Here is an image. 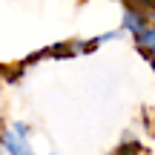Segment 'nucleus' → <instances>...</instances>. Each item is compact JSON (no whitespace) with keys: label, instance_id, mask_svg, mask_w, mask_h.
Returning <instances> with one entry per match:
<instances>
[{"label":"nucleus","instance_id":"f257e3e1","mask_svg":"<svg viewBox=\"0 0 155 155\" xmlns=\"http://www.w3.org/2000/svg\"><path fill=\"white\" fill-rule=\"evenodd\" d=\"M118 29L124 32V38L132 40L135 52H138L150 66H155V9L124 3Z\"/></svg>","mask_w":155,"mask_h":155},{"label":"nucleus","instance_id":"f03ea898","mask_svg":"<svg viewBox=\"0 0 155 155\" xmlns=\"http://www.w3.org/2000/svg\"><path fill=\"white\" fill-rule=\"evenodd\" d=\"M0 152L3 155H38V132L23 118L0 121Z\"/></svg>","mask_w":155,"mask_h":155},{"label":"nucleus","instance_id":"7ed1b4c3","mask_svg":"<svg viewBox=\"0 0 155 155\" xmlns=\"http://www.w3.org/2000/svg\"><path fill=\"white\" fill-rule=\"evenodd\" d=\"M118 155H155V150L152 147H129V150H124Z\"/></svg>","mask_w":155,"mask_h":155},{"label":"nucleus","instance_id":"20e7f679","mask_svg":"<svg viewBox=\"0 0 155 155\" xmlns=\"http://www.w3.org/2000/svg\"><path fill=\"white\" fill-rule=\"evenodd\" d=\"M124 3H135V6H144V9H155V0H124Z\"/></svg>","mask_w":155,"mask_h":155},{"label":"nucleus","instance_id":"39448f33","mask_svg":"<svg viewBox=\"0 0 155 155\" xmlns=\"http://www.w3.org/2000/svg\"><path fill=\"white\" fill-rule=\"evenodd\" d=\"M43 155H61V152H43Z\"/></svg>","mask_w":155,"mask_h":155},{"label":"nucleus","instance_id":"423d86ee","mask_svg":"<svg viewBox=\"0 0 155 155\" xmlns=\"http://www.w3.org/2000/svg\"><path fill=\"white\" fill-rule=\"evenodd\" d=\"M0 155H3V152H0Z\"/></svg>","mask_w":155,"mask_h":155}]
</instances>
